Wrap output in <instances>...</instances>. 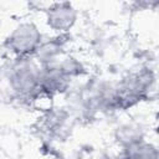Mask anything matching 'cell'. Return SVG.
I'll return each mask as SVG.
<instances>
[{
  "instance_id": "6da1fadb",
  "label": "cell",
  "mask_w": 159,
  "mask_h": 159,
  "mask_svg": "<svg viewBox=\"0 0 159 159\" xmlns=\"http://www.w3.org/2000/svg\"><path fill=\"white\" fill-rule=\"evenodd\" d=\"M154 82L155 76L150 68H142L125 76L114 84L116 109L124 111L147 99L154 87Z\"/></svg>"
},
{
  "instance_id": "7a4b0ae2",
  "label": "cell",
  "mask_w": 159,
  "mask_h": 159,
  "mask_svg": "<svg viewBox=\"0 0 159 159\" xmlns=\"http://www.w3.org/2000/svg\"><path fill=\"white\" fill-rule=\"evenodd\" d=\"M40 67L32 60L15 58L7 68V81L14 94L25 102L35 101L41 93L39 87Z\"/></svg>"
},
{
  "instance_id": "3957f363",
  "label": "cell",
  "mask_w": 159,
  "mask_h": 159,
  "mask_svg": "<svg viewBox=\"0 0 159 159\" xmlns=\"http://www.w3.org/2000/svg\"><path fill=\"white\" fill-rule=\"evenodd\" d=\"M41 42L42 35L39 27L34 22H22L5 39L4 46L15 58H29L34 57Z\"/></svg>"
},
{
  "instance_id": "277c9868",
  "label": "cell",
  "mask_w": 159,
  "mask_h": 159,
  "mask_svg": "<svg viewBox=\"0 0 159 159\" xmlns=\"http://www.w3.org/2000/svg\"><path fill=\"white\" fill-rule=\"evenodd\" d=\"M72 77L67 73L60 61L50 65L40 66L39 87L40 93L45 96H56L65 93L71 84Z\"/></svg>"
},
{
  "instance_id": "5b68a950",
  "label": "cell",
  "mask_w": 159,
  "mask_h": 159,
  "mask_svg": "<svg viewBox=\"0 0 159 159\" xmlns=\"http://www.w3.org/2000/svg\"><path fill=\"white\" fill-rule=\"evenodd\" d=\"M77 20V10L71 2H55L46 10L47 25L60 34L70 31Z\"/></svg>"
},
{
  "instance_id": "8992f818",
  "label": "cell",
  "mask_w": 159,
  "mask_h": 159,
  "mask_svg": "<svg viewBox=\"0 0 159 159\" xmlns=\"http://www.w3.org/2000/svg\"><path fill=\"white\" fill-rule=\"evenodd\" d=\"M63 39H65V34H60V36L48 39L47 41L42 40V42L40 43L39 48L34 55V57L37 58L41 66L60 61L58 57L62 55L65 48V42H66V40Z\"/></svg>"
},
{
  "instance_id": "52a82bcc",
  "label": "cell",
  "mask_w": 159,
  "mask_h": 159,
  "mask_svg": "<svg viewBox=\"0 0 159 159\" xmlns=\"http://www.w3.org/2000/svg\"><path fill=\"white\" fill-rule=\"evenodd\" d=\"M124 159H158V149L155 145L147 143L144 139L123 148Z\"/></svg>"
},
{
  "instance_id": "ba28073f",
  "label": "cell",
  "mask_w": 159,
  "mask_h": 159,
  "mask_svg": "<svg viewBox=\"0 0 159 159\" xmlns=\"http://www.w3.org/2000/svg\"><path fill=\"white\" fill-rule=\"evenodd\" d=\"M117 139L122 144V147L124 148L127 145H130L133 143L143 140V133L138 127H133V125L127 124V125H123V127L118 128Z\"/></svg>"
},
{
  "instance_id": "9c48e42d",
  "label": "cell",
  "mask_w": 159,
  "mask_h": 159,
  "mask_svg": "<svg viewBox=\"0 0 159 159\" xmlns=\"http://www.w3.org/2000/svg\"><path fill=\"white\" fill-rule=\"evenodd\" d=\"M67 120V114L65 112H52L45 118V127L52 134H58L63 130Z\"/></svg>"
}]
</instances>
